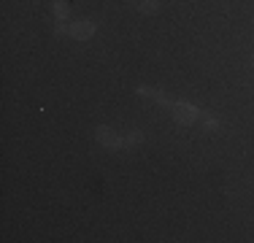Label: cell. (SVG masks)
Masks as SVG:
<instances>
[{
	"mask_svg": "<svg viewBox=\"0 0 254 243\" xmlns=\"http://www.w3.org/2000/svg\"><path fill=\"white\" fill-rule=\"evenodd\" d=\"M197 117H200L197 106H192V103H173V119L179 124H195Z\"/></svg>",
	"mask_w": 254,
	"mask_h": 243,
	"instance_id": "cell-1",
	"label": "cell"
},
{
	"mask_svg": "<svg viewBox=\"0 0 254 243\" xmlns=\"http://www.w3.org/2000/svg\"><path fill=\"white\" fill-rule=\"evenodd\" d=\"M95 138H98V143L106 146V149H119V146H125V141L111 130V127H98V130H95Z\"/></svg>",
	"mask_w": 254,
	"mask_h": 243,
	"instance_id": "cell-2",
	"label": "cell"
},
{
	"mask_svg": "<svg viewBox=\"0 0 254 243\" xmlns=\"http://www.w3.org/2000/svg\"><path fill=\"white\" fill-rule=\"evenodd\" d=\"M70 35H73V38H78V41L92 38V35H95V22H89V19L73 22V24H70Z\"/></svg>",
	"mask_w": 254,
	"mask_h": 243,
	"instance_id": "cell-3",
	"label": "cell"
},
{
	"mask_svg": "<svg viewBox=\"0 0 254 243\" xmlns=\"http://www.w3.org/2000/svg\"><path fill=\"white\" fill-rule=\"evenodd\" d=\"M52 11H54V16H57L60 22H65V19H68V14H70L68 3H63V0H57V3L52 5Z\"/></svg>",
	"mask_w": 254,
	"mask_h": 243,
	"instance_id": "cell-4",
	"label": "cell"
},
{
	"mask_svg": "<svg viewBox=\"0 0 254 243\" xmlns=\"http://www.w3.org/2000/svg\"><path fill=\"white\" fill-rule=\"evenodd\" d=\"M157 8H160L157 0H141V11H143V14H157Z\"/></svg>",
	"mask_w": 254,
	"mask_h": 243,
	"instance_id": "cell-5",
	"label": "cell"
},
{
	"mask_svg": "<svg viewBox=\"0 0 254 243\" xmlns=\"http://www.w3.org/2000/svg\"><path fill=\"white\" fill-rule=\"evenodd\" d=\"M216 127H219V122H216L214 117H205V119H203V130H205V132H214Z\"/></svg>",
	"mask_w": 254,
	"mask_h": 243,
	"instance_id": "cell-6",
	"label": "cell"
},
{
	"mask_svg": "<svg viewBox=\"0 0 254 243\" xmlns=\"http://www.w3.org/2000/svg\"><path fill=\"white\" fill-rule=\"evenodd\" d=\"M141 141H143V135H141V132H130V135L125 138V146H138Z\"/></svg>",
	"mask_w": 254,
	"mask_h": 243,
	"instance_id": "cell-7",
	"label": "cell"
},
{
	"mask_svg": "<svg viewBox=\"0 0 254 243\" xmlns=\"http://www.w3.org/2000/svg\"><path fill=\"white\" fill-rule=\"evenodd\" d=\"M154 97L162 103V106H171V97H168V95H162V92H154Z\"/></svg>",
	"mask_w": 254,
	"mask_h": 243,
	"instance_id": "cell-8",
	"label": "cell"
},
{
	"mask_svg": "<svg viewBox=\"0 0 254 243\" xmlns=\"http://www.w3.org/2000/svg\"><path fill=\"white\" fill-rule=\"evenodd\" d=\"M54 33H57V35H65V33H70V27H65V24H57V27H54Z\"/></svg>",
	"mask_w": 254,
	"mask_h": 243,
	"instance_id": "cell-9",
	"label": "cell"
},
{
	"mask_svg": "<svg viewBox=\"0 0 254 243\" xmlns=\"http://www.w3.org/2000/svg\"><path fill=\"white\" fill-rule=\"evenodd\" d=\"M252 70H254V60H252Z\"/></svg>",
	"mask_w": 254,
	"mask_h": 243,
	"instance_id": "cell-10",
	"label": "cell"
}]
</instances>
